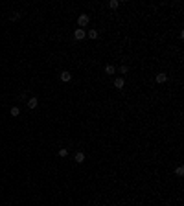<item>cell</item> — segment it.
Instances as JSON below:
<instances>
[{"label": "cell", "instance_id": "obj_12", "mask_svg": "<svg viewBox=\"0 0 184 206\" xmlns=\"http://www.w3.org/2000/svg\"><path fill=\"white\" fill-rule=\"evenodd\" d=\"M175 173H177V177H182V175H184V168H182V166H177Z\"/></svg>", "mask_w": 184, "mask_h": 206}, {"label": "cell", "instance_id": "obj_5", "mask_svg": "<svg viewBox=\"0 0 184 206\" xmlns=\"http://www.w3.org/2000/svg\"><path fill=\"white\" fill-rule=\"evenodd\" d=\"M59 77H61V81H65V83H68V81L72 79V74L65 70V72H61V75H59Z\"/></svg>", "mask_w": 184, "mask_h": 206}, {"label": "cell", "instance_id": "obj_6", "mask_svg": "<svg viewBox=\"0 0 184 206\" xmlns=\"http://www.w3.org/2000/svg\"><path fill=\"white\" fill-rule=\"evenodd\" d=\"M114 87H116V88H124L125 87V79L124 77H116V79H114Z\"/></svg>", "mask_w": 184, "mask_h": 206}, {"label": "cell", "instance_id": "obj_3", "mask_svg": "<svg viewBox=\"0 0 184 206\" xmlns=\"http://www.w3.org/2000/svg\"><path fill=\"white\" fill-rule=\"evenodd\" d=\"M155 79H156V83H160V85H162V83H166V81H168V74L160 72V74H156V77H155Z\"/></svg>", "mask_w": 184, "mask_h": 206}, {"label": "cell", "instance_id": "obj_13", "mask_svg": "<svg viewBox=\"0 0 184 206\" xmlns=\"http://www.w3.org/2000/svg\"><path fill=\"white\" fill-rule=\"evenodd\" d=\"M20 114V109L18 107H11V116H18Z\"/></svg>", "mask_w": 184, "mask_h": 206}, {"label": "cell", "instance_id": "obj_7", "mask_svg": "<svg viewBox=\"0 0 184 206\" xmlns=\"http://www.w3.org/2000/svg\"><path fill=\"white\" fill-rule=\"evenodd\" d=\"M37 105H39V99H37V98H30V99H28V107H30V109H35Z\"/></svg>", "mask_w": 184, "mask_h": 206}, {"label": "cell", "instance_id": "obj_15", "mask_svg": "<svg viewBox=\"0 0 184 206\" xmlns=\"http://www.w3.org/2000/svg\"><path fill=\"white\" fill-rule=\"evenodd\" d=\"M127 72H129V68H127L125 65H124V66H120V74H127Z\"/></svg>", "mask_w": 184, "mask_h": 206}, {"label": "cell", "instance_id": "obj_11", "mask_svg": "<svg viewBox=\"0 0 184 206\" xmlns=\"http://www.w3.org/2000/svg\"><path fill=\"white\" fill-rule=\"evenodd\" d=\"M118 6H120V2H118V0H111V2H109V8H111V9H116Z\"/></svg>", "mask_w": 184, "mask_h": 206}, {"label": "cell", "instance_id": "obj_14", "mask_svg": "<svg viewBox=\"0 0 184 206\" xmlns=\"http://www.w3.org/2000/svg\"><path fill=\"white\" fill-rule=\"evenodd\" d=\"M66 155H68V149L61 147V149H59V156H66Z\"/></svg>", "mask_w": 184, "mask_h": 206}, {"label": "cell", "instance_id": "obj_8", "mask_svg": "<svg viewBox=\"0 0 184 206\" xmlns=\"http://www.w3.org/2000/svg\"><path fill=\"white\" fill-rule=\"evenodd\" d=\"M105 74H107V75H112V74H116V68H114L112 65H107V66H105Z\"/></svg>", "mask_w": 184, "mask_h": 206}, {"label": "cell", "instance_id": "obj_2", "mask_svg": "<svg viewBox=\"0 0 184 206\" xmlns=\"http://www.w3.org/2000/svg\"><path fill=\"white\" fill-rule=\"evenodd\" d=\"M74 160H76L77 164H83L85 162V153H83V151H77V153L74 155Z\"/></svg>", "mask_w": 184, "mask_h": 206}, {"label": "cell", "instance_id": "obj_10", "mask_svg": "<svg viewBox=\"0 0 184 206\" xmlns=\"http://www.w3.org/2000/svg\"><path fill=\"white\" fill-rule=\"evenodd\" d=\"M18 18H20V13H17V11L9 15V20H11V22H15V20H18Z\"/></svg>", "mask_w": 184, "mask_h": 206}, {"label": "cell", "instance_id": "obj_1", "mask_svg": "<svg viewBox=\"0 0 184 206\" xmlns=\"http://www.w3.org/2000/svg\"><path fill=\"white\" fill-rule=\"evenodd\" d=\"M88 20H90V17H88V15H79V17H77V24H79L81 30H83L85 26L88 24Z\"/></svg>", "mask_w": 184, "mask_h": 206}, {"label": "cell", "instance_id": "obj_4", "mask_svg": "<svg viewBox=\"0 0 184 206\" xmlns=\"http://www.w3.org/2000/svg\"><path fill=\"white\" fill-rule=\"evenodd\" d=\"M74 37H76V40H83L85 39V30H76V31H74Z\"/></svg>", "mask_w": 184, "mask_h": 206}, {"label": "cell", "instance_id": "obj_9", "mask_svg": "<svg viewBox=\"0 0 184 206\" xmlns=\"http://www.w3.org/2000/svg\"><path fill=\"white\" fill-rule=\"evenodd\" d=\"M98 35H99L98 30H88V37L90 39H98Z\"/></svg>", "mask_w": 184, "mask_h": 206}]
</instances>
